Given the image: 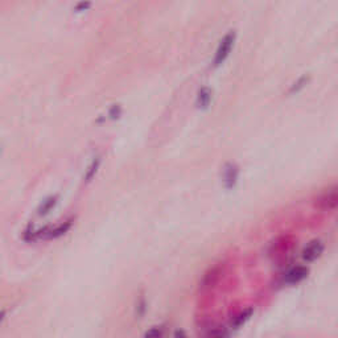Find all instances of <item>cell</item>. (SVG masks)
Wrapping results in <instances>:
<instances>
[{
	"label": "cell",
	"mask_w": 338,
	"mask_h": 338,
	"mask_svg": "<svg viewBox=\"0 0 338 338\" xmlns=\"http://www.w3.org/2000/svg\"><path fill=\"white\" fill-rule=\"evenodd\" d=\"M314 205L319 210H332L338 207V184L332 185L317 196Z\"/></svg>",
	"instance_id": "1"
},
{
	"label": "cell",
	"mask_w": 338,
	"mask_h": 338,
	"mask_svg": "<svg viewBox=\"0 0 338 338\" xmlns=\"http://www.w3.org/2000/svg\"><path fill=\"white\" fill-rule=\"evenodd\" d=\"M235 40H237V33H235L234 31L229 32V33L225 35V37L221 40L218 48H217L216 56H214V60H213V64L216 68L222 65V64L226 61V58L229 57L230 52H231L233 48H234Z\"/></svg>",
	"instance_id": "2"
},
{
	"label": "cell",
	"mask_w": 338,
	"mask_h": 338,
	"mask_svg": "<svg viewBox=\"0 0 338 338\" xmlns=\"http://www.w3.org/2000/svg\"><path fill=\"white\" fill-rule=\"evenodd\" d=\"M324 251V244L321 241H312L305 246L303 251V259L305 262H314L321 257V253Z\"/></svg>",
	"instance_id": "3"
},
{
	"label": "cell",
	"mask_w": 338,
	"mask_h": 338,
	"mask_svg": "<svg viewBox=\"0 0 338 338\" xmlns=\"http://www.w3.org/2000/svg\"><path fill=\"white\" fill-rule=\"evenodd\" d=\"M308 273H309V269H308L305 266H296L285 273L284 282L287 283V284H291V285L298 284V283L303 282L304 279L307 278Z\"/></svg>",
	"instance_id": "4"
},
{
	"label": "cell",
	"mask_w": 338,
	"mask_h": 338,
	"mask_svg": "<svg viewBox=\"0 0 338 338\" xmlns=\"http://www.w3.org/2000/svg\"><path fill=\"white\" fill-rule=\"evenodd\" d=\"M219 275H221V268L219 267H214V268H210L206 273H205L202 282L200 283L201 289H210L212 287L218 283Z\"/></svg>",
	"instance_id": "5"
},
{
	"label": "cell",
	"mask_w": 338,
	"mask_h": 338,
	"mask_svg": "<svg viewBox=\"0 0 338 338\" xmlns=\"http://www.w3.org/2000/svg\"><path fill=\"white\" fill-rule=\"evenodd\" d=\"M252 313H253L252 308H248V309H244L242 310V312H239V313L235 314V316L231 319V321H230V329L241 328L242 325H244V324L247 323L248 320L251 319Z\"/></svg>",
	"instance_id": "6"
},
{
	"label": "cell",
	"mask_w": 338,
	"mask_h": 338,
	"mask_svg": "<svg viewBox=\"0 0 338 338\" xmlns=\"http://www.w3.org/2000/svg\"><path fill=\"white\" fill-rule=\"evenodd\" d=\"M70 227H72V221H65V222L60 223V225L53 227V229H48L47 238H60V237H62V235H65L66 233L69 231Z\"/></svg>",
	"instance_id": "7"
},
{
	"label": "cell",
	"mask_w": 338,
	"mask_h": 338,
	"mask_svg": "<svg viewBox=\"0 0 338 338\" xmlns=\"http://www.w3.org/2000/svg\"><path fill=\"white\" fill-rule=\"evenodd\" d=\"M212 102V91L207 88H202L198 91L197 107L198 109H207Z\"/></svg>",
	"instance_id": "8"
},
{
	"label": "cell",
	"mask_w": 338,
	"mask_h": 338,
	"mask_svg": "<svg viewBox=\"0 0 338 338\" xmlns=\"http://www.w3.org/2000/svg\"><path fill=\"white\" fill-rule=\"evenodd\" d=\"M238 179V168L235 165H229L225 172V182L227 188H233Z\"/></svg>",
	"instance_id": "9"
},
{
	"label": "cell",
	"mask_w": 338,
	"mask_h": 338,
	"mask_svg": "<svg viewBox=\"0 0 338 338\" xmlns=\"http://www.w3.org/2000/svg\"><path fill=\"white\" fill-rule=\"evenodd\" d=\"M57 202V197H49L47 198V200L41 204V206L38 207V216H45V214H48L50 212V210L53 209V206L56 205Z\"/></svg>",
	"instance_id": "10"
},
{
	"label": "cell",
	"mask_w": 338,
	"mask_h": 338,
	"mask_svg": "<svg viewBox=\"0 0 338 338\" xmlns=\"http://www.w3.org/2000/svg\"><path fill=\"white\" fill-rule=\"evenodd\" d=\"M100 165V157H97L95 160H93V163L90 164V166H89L88 172H86V175H84V181L86 182H90L91 180L94 179L95 173L98 172V168H99Z\"/></svg>",
	"instance_id": "11"
},
{
	"label": "cell",
	"mask_w": 338,
	"mask_h": 338,
	"mask_svg": "<svg viewBox=\"0 0 338 338\" xmlns=\"http://www.w3.org/2000/svg\"><path fill=\"white\" fill-rule=\"evenodd\" d=\"M308 81H309V77H308V75H304V77L299 78L298 81L294 82V83L291 86V89H289V93H291V94L299 93V91H300L301 89H303L304 86L308 83Z\"/></svg>",
	"instance_id": "12"
},
{
	"label": "cell",
	"mask_w": 338,
	"mask_h": 338,
	"mask_svg": "<svg viewBox=\"0 0 338 338\" xmlns=\"http://www.w3.org/2000/svg\"><path fill=\"white\" fill-rule=\"evenodd\" d=\"M229 333L226 332L225 328H221V326H216V328H210L209 332L206 333V335H209V337H225V335H227Z\"/></svg>",
	"instance_id": "13"
},
{
	"label": "cell",
	"mask_w": 338,
	"mask_h": 338,
	"mask_svg": "<svg viewBox=\"0 0 338 338\" xmlns=\"http://www.w3.org/2000/svg\"><path fill=\"white\" fill-rule=\"evenodd\" d=\"M164 334V328L163 326H154L152 329H150L145 335L147 337H160V335Z\"/></svg>",
	"instance_id": "14"
},
{
	"label": "cell",
	"mask_w": 338,
	"mask_h": 338,
	"mask_svg": "<svg viewBox=\"0 0 338 338\" xmlns=\"http://www.w3.org/2000/svg\"><path fill=\"white\" fill-rule=\"evenodd\" d=\"M90 7H91V2H89V0L79 2V3L75 6V12H83V11L89 10Z\"/></svg>",
	"instance_id": "15"
},
{
	"label": "cell",
	"mask_w": 338,
	"mask_h": 338,
	"mask_svg": "<svg viewBox=\"0 0 338 338\" xmlns=\"http://www.w3.org/2000/svg\"><path fill=\"white\" fill-rule=\"evenodd\" d=\"M119 115H120V107L119 106H114L113 109L110 110L109 116L111 118V119H115V118H118Z\"/></svg>",
	"instance_id": "16"
}]
</instances>
